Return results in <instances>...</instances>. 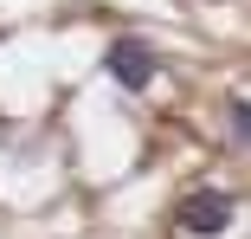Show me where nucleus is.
<instances>
[{"label":"nucleus","instance_id":"f257e3e1","mask_svg":"<svg viewBox=\"0 0 251 239\" xmlns=\"http://www.w3.org/2000/svg\"><path fill=\"white\" fill-rule=\"evenodd\" d=\"M103 71L123 84V90H148L161 78V52L148 39H135V32H123V39H110V52H103Z\"/></svg>","mask_w":251,"mask_h":239},{"label":"nucleus","instance_id":"f03ea898","mask_svg":"<svg viewBox=\"0 0 251 239\" xmlns=\"http://www.w3.org/2000/svg\"><path fill=\"white\" fill-rule=\"evenodd\" d=\"M174 220H180L187 233H200V239H219V233L232 226V194H219V187H206V194H187V201L174 207Z\"/></svg>","mask_w":251,"mask_h":239},{"label":"nucleus","instance_id":"7ed1b4c3","mask_svg":"<svg viewBox=\"0 0 251 239\" xmlns=\"http://www.w3.org/2000/svg\"><path fill=\"white\" fill-rule=\"evenodd\" d=\"M232 129L251 142V97H232Z\"/></svg>","mask_w":251,"mask_h":239}]
</instances>
